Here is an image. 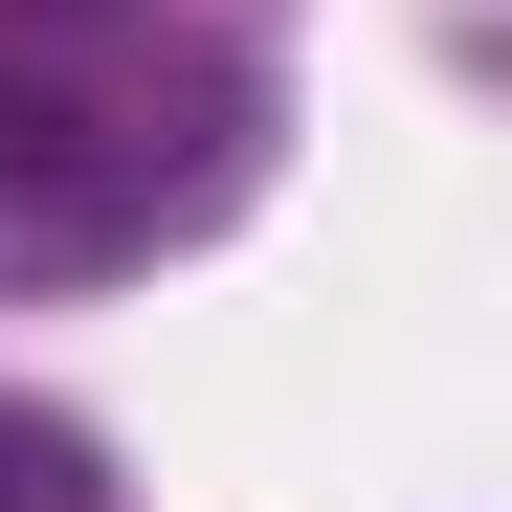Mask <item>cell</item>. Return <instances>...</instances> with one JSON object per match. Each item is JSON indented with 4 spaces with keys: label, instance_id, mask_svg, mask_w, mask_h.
I'll use <instances>...</instances> for the list:
<instances>
[{
    "label": "cell",
    "instance_id": "cell-2",
    "mask_svg": "<svg viewBox=\"0 0 512 512\" xmlns=\"http://www.w3.org/2000/svg\"><path fill=\"white\" fill-rule=\"evenodd\" d=\"M0 512H90V446H67V423H23V401H0Z\"/></svg>",
    "mask_w": 512,
    "mask_h": 512
},
{
    "label": "cell",
    "instance_id": "cell-1",
    "mask_svg": "<svg viewBox=\"0 0 512 512\" xmlns=\"http://www.w3.org/2000/svg\"><path fill=\"white\" fill-rule=\"evenodd\" d=\"M156 45H67L0 23V268H112L156 223Z\"/></svg>",
    "mask_w": 512,
    "mask_h": 512
}]
</instances>
